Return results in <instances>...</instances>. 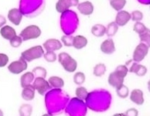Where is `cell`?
Segmentation results:
<instances>
[{"label": "cell", "mask_w": 150, "mask_h": 116, "mask_svg": "<svg viewBox=\"0 0 150 116\" xmlns=\"http://www.w3.org/2000/svg\"><path fill=\"white\" fill-rule=\"evenodd\" d=\"M128 68L125 65H118L114 72L111 73L108 77V83L110 86L117 88L123 84L124 79L127 76Z\"/></svg>", "instance_id": "cell-1"}, {"label": "cell", "mask_w": 150, "mask_h": 116, "mask_svg": "<svg viewBox=\"0 0 150 116\" xmlns=\"http://www.w3.org/2000/svg\"><path fill=\"white\" fill-rule=\"evenodd\" d=\"M58 57L59 62L67 72L73 73L76 71L78 67V63L76 59H73L70 54L66 52H61L59 54Z\"/></svg>", "instance_id": "cell-2"}, {"label": "cell", "mask_w": 150, "mask_h": 116, "mask_svg": "<svg viewBox=\"0 0 150 116\" xmlns=\"http://www.w3.org/2000/svg\"><path fill=\"white\" fill-rule=\"evenodd\" d=\"M44 52L41 46H35L29 48L21 53V57L26 62H31L34 59H39L44 55Z\"/></svg>", "instance_id": "cell-3"}, {"label": "cell", "mask_w": 150, "mask_h": 116, "mask_svg": "<svg viewBox=\"0 0 150 116\" xmlns=\"http://www.w3.org/2000/svg\"><path fill=\"white\" fill-rule=\"evenodd\" d=\"M41 34L40 28L37 25H28L24 28L20 33V36L22 38L23 41H27L29 39H37Z\"/></svg>", "instance_id": "cell-4"}, {"label": "cell", "mask_w": 150, "mask_h": 116, "mask_svg": "<svg viewBox=\"0 0 150 116\" xmlns=\"http://www.w3.org/2000/svg\"><path fill=\"white\" fill-rule=\"evenodd\" d=\"M149 47L148 44L144 43H140L138 44L134 52L133 59L136 62H139L143 60L149 52Z\"/></svg>", "instance_id": "cell-5"}, {"label": "cell", "mask_w": 150, "mask_h": 116, "mask_svg": "<svg viewBox=\"0 0 150 116\" xmlns=\"http://www.w3.org/2000/svg\"><path fill=\"white\" fill-rule=\"evenodd\" d=\"M28 68L27 62L22 57L18 60L14 61L8 66V70L10 73L13 74H20Z\"/></svg>", "instance_id": "cell-6"}, {"label": "cell", "mask_w": 150, "mask_h": 116, "mask_svg": "<svg viewBox=\"0 0 150 116\" xmlns=\"http://www.w3.org/2000/svg\"><path fill=\"white\" fill-rule=\"evenodd\" d=\"M33 86L34 87L35 90H37L38 93L40 95H44L47 90L51 88L49 82L46 81L44 78L41 77L36 78L35 81H33Z\"/></svg>", "instance_id": "cell-7"}, {"label": "cell", "mask_w": 150, "mask_h": 116, "mask_svg": "<svg viewBox=\"0 0 150 116\" xmlns=\"http://www.w3.org/2000/svg\"><path fill=\"white\" fill-rule=\"evenodd\" d=\"M79 4V0H59L56 4V10L58 13H65L70 7Z\"/></svg>", "instance_id": "cell-8"}, {"label": "cell", "mask_w": 150, "mask_h": 116, "mask_svg": "<svg viewBox=\"0 0 150 116\" xmlns=\"http://www.w3.org/2000/svg\"><path fill=\"white\" fill-rule=\"evenodd\" d=\"M7 17H8L9 21L13 23L14 25H19L22 21L23 14L20 10L17 8H13L9 11Z\"/></svg>", "instance_id": "cell-9"}, {"label": "cell", "mask_w": 150, "mask_h": 116, "mask_svg": "<svg viewBox=\"0 0 150 116\" xmlns=\"http://www.w3.org/2000/svg\"><path fill=\"white\" fill-rule=\"evenodd\" d=\"M131 20V14L125 10H120L115 18V23L119 26H124Z\"/></svg>", "instance_id": "cell-10"}, {"label": "cell", "mask_w": 150, "mask_h": 116, "mask_svg": "<svg viewBox=\"0 0 150 116\" xmlns=\"http://www.w3.org/2000/svg\"><path fill=\"white\" fill-rule=\"evenodd\" d=\"M44 49L47 52H54L56 50H59L62 48V45L59 40L55 39H50L46 41L44 44Z\"/></svg>", "instance_id": "cell-11"}, {"label": "cell", "mask_w": 150, "mask_h": 116, "mask_svg": "<svg viewBox=\"0 0 150 116\" xmlns=\"http://www.w3.org/2000/svg\"><path fill=\"white\" fill-rule=\"evenodd\" d=\"M78 10L82 15H90L94 12V6L91 1H86L78 4Z\"/></svg>", "instance_id": "cell-12"}, {"label": "cell", "mask_w": 150, "mask_h": 116, "mask_svg": "<svg viewBox=\"0 0 150 116\" xmlns=\"http://www.w3.org/2000/svg\"><path fill=\"white\" fill-rule=\"evenodd\" d=\"M101 51L106 54H111L115 51V43L112 39H108L104 41L101 44L100 47Z\"/></svg>", "instance_id": "cell-13"}, {"label": "cell", "mask_w": 150, "mask_h": 116, "mask_svg": "<svg viewBox=\"0 0 150 116\" xmlns=\"http://www.w3.org/2000/svg\"><path fill=\"white\" fill-rule=\"evenodd\" d=\"M130 99L134 103L137 105H143L144 102V94L142 90L137 88L134 89L131 93L130 95Z\"/></svg>", "instance_id": "cell-14"}, {"label": "cell", "mask_w": 150, "mask_h": 116, "mask_svg": "<svg viewBox=\"0 0 150 116\" xmlns=\"http://www.w3.org/2000/svg\"><path fill=\"white\" fill-rule=\"evenodd\" d=\"M0 34L4 39L11 40L14 36H16V31L13 27L10 25H4L0 29Z\"/></svg>", "instance_id": "cell-15"}, {"label": "cell", "mask_w": 150, "mask_h": 116, "mask_svg": "<svg viewBox=\"0 0 150 116\" xmlns=\"http://www.w3.org/2000/svg\"><path fill=\"white\" fill-rule=\"evenodd\" d=\"M23 99L26 101H31L35 97V88L33 85H29L24 87L23 88L22 93H21Z\"/></svg>", "instance_id": "cell-16"}, {"label": "cell", "mask_w": 150, "mask_h": 116, "mask_svg": "<svg viewBox=\"0 0 150 116\" xmlns=\"http://www.w3.org/2000/svg\"><path fill=\"white\" fill-rule=\"evenodd\" d=\"M88 44V40L85 36L81 35H78L74 36L73 40V46L77 50H81L84 48Z\"/></svg>", "instance_id": "cell-17"}, {"label": "cell", "mask_w": 150, "mask_h": 116, "mask_svg": "<svg viewBox=\"0 0 150 116\" xmlns=\"http://www.w3.org/2000/svg\"><path fill=\"white\" fill-rule=\"evenodd\" d=\"M128 72L134 73L139 76H144L147 72V69L144 65H139L137 62H134L132 64L131 68L128 69Z\"/></svg>", "instance_id": "cell-18"}, {"label": "cell", "mask_w": 150, "mask_h": 116, "mask_svg": "<svg viewBox=\"0 0 150 116\" xmlns=\"http://www.w3.org/2000/svg\"><path fill=\"white\" fill-rule=\"evenodd\" d=\"M34 75L32 72H27L24 73L21 78V84L23 88L29 86L31 84L32 82L34 80Z\"/></svg>", "instance_id": "cell-19"}, {"label": "cell", "mask_w": 150, "mask_h": 116, "mask_svg": "<svg viewBox=\"0 0 150 116\" xmlns=\"http://www.w3.org/2000/svg\"><path fill=\"white\" fill-rule=\"evenodd\" d=\"M49 83H50V86L54 87L56 88H61L64 86V81L63 79H61L60 77L58 76H52L48 80Z\"/></svg>", "instance_id": "cell-20"}, {"label": "cell", "mask_w": 150, "mask_h": 116, "mask_svg": "<svg viewBox=\"0 0 150 116\" xmlns=\"http://www.w3.org/2000/svg\"><path fill=\"white\" fill-rule=\"evenodd\" d=\"M91 33L96 37H102L106 33V28L102 24H96L91 28Z\"/></svg>", "instance_id": "cell-21"}, {"label": "cell", "mask_w": 150, "mask_h": 116, "mask_svg": "<svg viewBox=\"0 0 150 116\" xmlns=\"http://www.w3.org/2000/svg\"><path fill=\"white\" fill-rule=\"evenodd\" d=\"M110 4L116 11H120L125 7L126 0H110Z\"/></svg>", "instance_id": "cell-22"}, {"label": "cell", "mask_w": 150, "mask_h": 116, "mask_svg": "<svg viewBox=\"0 0 150 116\" xmlns=\"http://www.w3.org/2000/svg\"><path fill=\"white\" fill-rule=\"evenodd\" d=\"M106 72V66L103 63H99L96 65L94 68L93 73L96 77H101Z\"/></svg>", "instance_id": "cell-23"}, {"label": "cell", "mask_w": 150, "mask_h": 116, "mask_svg": "<svg viewBox=\"0 0 150 116\" xmlns=\"http://www.w3.org/2000/svg\"><path fill=\"white\" fill-rule=\"evenodd\" d=\"M76 95L79 100H86L88 96V93L85 87H79L76 89Z\"/></svg>", "instance_id": "cell-24"}, {"label": "cell", "mask_w": 150, "mask_h": 116, "mask_svg": "<svg viewBox=\"0 0 150 116\" xmlns=\"http://www.w3.org/2000/svg\"><path fill=\"white\" fill-rule=\"evenodd\" d=\"M33 108L28 104H24L22 105L20 108L19 113L21 116H30L32 113Z\"/></svg>", "instance_id": "cell-25"}, {"label": "cell", "mask_w": 150, "mask_h": 116, "mask_svg": "<svg viewBox=\"0 0 150 116\" xmlns=\"http://www.w3.org/2000/svg\"><path fill=\"white\" fill-rule=\"evenodd\" d=\"M134 30L137 32V33H139V36H140V35L144 34V33H148V32H149V28H146L143 23H142L140 22L136 23L135 25H134Z\"/></svg>", "instance_id": "cell-26"}, {"label": "cell", "mask_w": 150, "mask_h": 116, "mask_svg": "<svg viewBox=\"0 0 150 116\" xmlns=\"http://www.w3.org/2000/svg\"><path fill=\"white\" fill-rule=\"evenodd\" d=\"M117 30H118V26L117 24L115 22H112L108 24V27L106 28V33H107V35L110 37V36H115V33H117Z\"/></svg>", "instance_id": "cell-27"}, {"label": "cell", "mask_w": 150, "mask_h": 116, "mask_svg": "<svg viewBox=\"0 0 150 116\" xmlns=\"http://www.w3.org/2000/svg\"><path fill=\"white\" fill-rule=\"evenodd\" d=\"M116 92H117V94L120 98L125 99L128 96L129 89H128V88L126 86L123 84L120 86H119L117 88H116Z\"/></svg>", "instance_id": "cell-28"}, {"label": "cell", "mask_w": 150, "mask_h": 116, "mask_svg": "<svg viewBox=\"0 0 150 116\" xmlns=\"http://www.w3.org/2000/svg\"><path fill=\"white\" fill-rule=\"evenodd\" d=\"M85 74L82 72H77L73 76V81L76 84L81 85L85 82Z\"/></svg>", "instance_id": "cell-29"}, {"label": "cell", "mask_w": 150, "mask_h": 116, "mask_svg": "<svg viewBox=\"0 0 150 116\" xmlns=\"http://www.w3.org/2000/svg\"><path fill=\"white\" fill-rule=\"evenodd\" d=\"M33 75L36 76V77H41L45 79V77L47 76V71L44 68L42 67H36V68H33Z\"/></svg>", "instance_id": "cell-30"}, {"label": "cell", "mask_w": 150, "mask_h": 116, "mask_svg": "<svg viewBox=\"0 0 150 116\" xmlns=\"http://www.w3.org/2000/svg\"><path fill=\"white\" fill-rule=\"evenodd\" d=\"M23 42V39L21 36H14L11 40H10V45L13 47H15V48H17V47H19L21 45Z\"/></svg>", "instance_id": "cell-31"}, {"label": "cell", "mask_w": 150, "mask_h": 116, "mask_svg": "<svg viewBox=\"0 0 150 116\" xmlns=\"http://www.w3.org/2000/svg\"><path fill=\"white\" fill-rule=\"evenodd\" d=\"M44 57L45 60L49 62H55L57 59V55L54 52H47L46 54H44Z\"/></svg>", "instance_id": "cell-32"}, {"label": "cell", "mask_w": 150, "mask_h": 116, "mask_svg": "<svg viewBox=\"0 0 150 116\" xmlns=\"http://www.w3.org/2000/svg\"><path fill=\"white\" fill-rule=\"evenodd\" d=\"M131 19H132V21H134L139 22V21H142L143 19V13L142 12L139 11V10L134 11L131 14Z\"/></svg>", "instance_id": "cell-33"}, {"label": "cell", "mask_w": 150, "mask_h": 116, "mask_svg": "<svg viewBox=\"0 0 150 116\" xmlns=\"http://www.w3.org/2000/svg\"><path fill=\"white\" fill-rule=\"evenodd\" d=\"M9 62V57L4 53H0V68H4Z\"/></svg>", "instance_id": "cell-34"}, {"label": "cell", "mask_w": 150, "mask_h": 116, "mask_svg": "<svg viewBox=\"0 0 150 116\" xmlns=\"http://www.w3.org/2000/svg\"><path fill=\"white\" fill-rule=\"evenodd\" d=\"M73 36H64L62 37V41L66 47H70L73 46Z\"/></svg>", "instance_id": "cell-35"}, {"label": "cell", "mask_w": 150, "mask_h": 116, "mask_svg": "<svg viewBox=\"0 0 150 116\" xmlns=\"http://www.w3.org/2000/svg\"><path fill=\"white\" fill-rule=\"evenodd\" d=\"M138 112L137 110L135 108H131V109L128 110L126 111V112L125 113V115L126 116H138Z\"/></svg>", "instance_id": "cell-36"}, {"label": "cell", "mask_w": 150, "mask_h": 116, "mask_svg": "<svg viewBox=\"0 0 150 116\" xmlns=\"http://www.w3.org/2000/svg\"><path fill=\"white\" fill-rule=\"evenodd\" d=\"M140 39L142 40V42H147L148 45H149V32L146 33H144V34L140 35L139 36Z\"/></svg>", "instance_id": "cell-37"}, {"label": "cell", "mask_w": 150, "mask_h": 116, "mask_svg": "<svg viewBox=\"0 0 150 116\" xmlns=\"http://www.w3.org/2000/svg\"><path fill=\"white\" fill-rule=\"evenodd\" d=\"M6 23V18L3 15H0V27H2Z\"/></svg>", "instance_id": "cell-38"}, {"label": "cell", "mask_w": 150, "mask_h": 116, "mask_svg": "<svg viewBox=\"0 0 150 116\" xmlns=\"http://www.w3.org/2000/svg\"><path fill=\"white\" fill-rule=\"evenodd\" d=\"M112 116H126L125 115V113H116L114 114Z\"/></svg>", "instance_id": "cell-39"}, {"label": "cell", "mask_w": 150, "mask_h": 116, "mask_svg": "<svg viewBox=\"0 0 150 116\" xmlns=\"http://www.w3.org/2000/svg\"><path fill=\"white\" fill-rule=\"evenodd\" d=\"M0 116H4V113H3L2 110L1 109H0Z\"/></svg>", "instance_id": "cell-40"}, {"label": "cell", "mask_w": 150, "mask_h": 116, "mask_svg": "<svg viewBox=\"0 0 150 116\" xmlns=\"http://www.w3.org/2000/svg\"><path fill=\"white\" fill-rule=\"evenodd\" d=\"M42 116H52V115H50V114H48V113H47V114H44V115H43Z\"/></svg>", "instance_id": "cell-41"}]
</instances>
